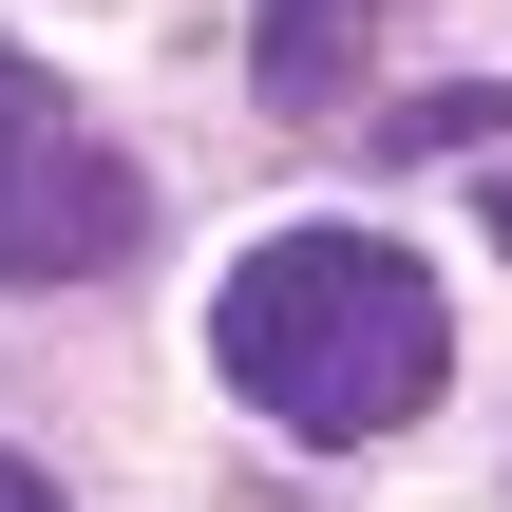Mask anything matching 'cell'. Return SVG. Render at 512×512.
<instances>
[{
	"instance_id": "obj_1",
	"label": "cell",
	"mask_w": 512,
	"mask_h": 512,
	"mask_svg": "<svg viewBox=\"0 0 512 512\" xmlns=\"http://www.w3.org/2000/svg\"><path fill=\"white\" fill-rule=\"evenodd\" d=\"M209 361L285 418V437H399L437 380H456V304H437V266L418 247H361V228H285V247H247L228 266V304H209Z\"/></svg>"
},
{
	"instance_id": "obj_2",
	"label": "cell",
	"mask_w": 512,
	"mask_h": 512,
	"mask_svg": "<svg viewBox=\"0 0 512 512\" xmlns=\"http://www.w3.org/2000/svg\"><path fill=\"white\" fill-rule=\"evenodd\" d=\"M114 247H133V171L76 133L38 57H0V285H95Z\"/></svg>"
},
{
	"instance_id": "obj_3",
	"label": "cell",
	"mask_w": 512,
	"mask_h": 512,
	"mask_svg": "<svg viewBox=\"0 0 512 512\" xmlns=\"http://www.w3.org/2000/svg\"><path fill=\"white\" fill-rule=\"evenodd\" d=\"M342 57H361V0H266V38H247V76H266L285 114H323Z\"/></svg>"
},
{
	"instance_id": "obj_4",
	"label": "cell",
	"mask_w": 512,
	"mask_h": 512,
	"mask_svg": "<svg viewBox=\"0 0 512 512\" xmlns=\"http://www.w3.org/2000/svg\"><path fill=\"white\" fill-rule=\"evenodd\" d=\"M0 512H57V475H38V456H0Z\"/></svg>"
},
{
	"instance_id": "obj_5",
	"label": "cell",
	"mask_w": 512,
	"mask_h": 512,
	"mask_svg": "<svg viewBox=\"0 0 512 512\" xmlns=\"http://www.w3.org/2000/svg\"><path fill=\"white\" fill-rule=\"evenodd\" d=\"M494 247H512V190H494Z\"/></svg>"
}]
</instances>
